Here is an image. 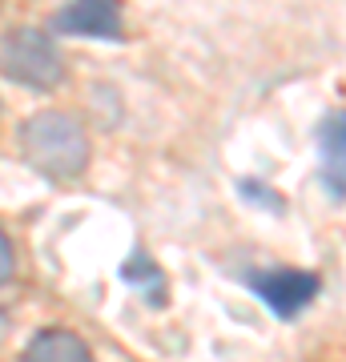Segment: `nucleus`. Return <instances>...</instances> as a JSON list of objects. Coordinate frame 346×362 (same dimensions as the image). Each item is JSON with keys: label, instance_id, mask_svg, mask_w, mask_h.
Masks as SVG:
<instances>
[{"label": "nucleus", "instance_id": "obj_1", "mask_svg": "<svg viewBox=\"0 0 346 362\" xmlns=\"http://www.w3.org/2000/svg\"><path fill=\"white\" fill-rule=\"evenodd\" d=\"M21 153L49 181H73L89 165V137H85L77 117L37 113L21 129Z\"/></svg>", "mask_w": 346, "mask_h": 362}, {"label": "nucleus", "instance_id": "obj_2", "mask_svg": "<svg viewBox=\"0 0 346 362\" xmlns=\"http://www.w3.org/2000/svg\"><path fill=\"white\" fill-rule=\"evenodd\" d=\"M0 73L13 85L45 93L64 81V57L40 28H13L0 37Z\"/></svg>", "mask_w": 346, "mask_h": 362}, {"label": "nucleus", "instance_id": "obj_3", "mask_svg": "<svg viewBox=\"0 0 346 362\" xmlns=\"http://www.w3.org/2000/svg\"><path fill=\"white\" fill-rule=\"evenodd\" d=\"M250 286L258 290V298L266 302L278 318H294L314 302L318 294V278L310 270H262L250 278Z\"/></svg>", "mask_w": 346, "mask_h": 362}, {"label": "nucleus", "instance_id": "obj_4", "mask_svg": "<svg viewBox=\"0 0 346 362\" xmlns=\"http://www.w3.org/2000/svg\"><path fill=\"white\" fill-rule=\"evenodd\" d=\"M52 28L57 33H69V37H121L125 28V13L117 0H69L57 8L52 16Z\"/></svg>", "mask_w": 346, "mask_h": 362}, {"label": "nucleus", "instance_id": "obj_5", "mask_svg": "<svg viewBox=\"0 0 346 362\" xmlns=\"http://www.w3.org/2000/svg\"><path fill=\"white\" fill-rule=\"evenodd\" d=\"M322 181L334 197H346V113H330L318 129Z\"/></svg>", "mask_w": 346, "mask_h": 362}, {"label": "nucleus", "instance_id": "obj_6", "mask_svg": "<svg viewBox=\"0 0 346 362\" xmlns=\"http://www.w3.org/2000/svg\"><path fill=\"white\" fill-rule=\"evenodd\" d=\"M21 362H93V350L85 346L81 334L64 330V326H49V330L33 334Z\"/></svg>", "mask_w": 346, "mask_h": 362}, {"label": "nucleus", "instance_id": "obj_7", "mask_svg": "<svg viewBox=\"0 0 346 362\" xmlns=\"http://www.w3.org/2000/svg\"><path fill=\"white\" fill-rule=\"evenodd\" d=\"M16 270V258H13V242H8V233H4V226H0V286L13 278Z\"/></svg>", "mask_w": 346, "mask_h": 362}, {"label": "nucleus", "instance_id": "obj_8", "mask_svg": "<svg viewBox=\"0 0 346 362\" xmlns=\"http://www.w3.org/2000/svg\"><path fill=\"white\" fill-rule=\"evenodd\" d=\"M0 330H4V318H0Z\"/></svg>", "mask_w": 346, "mask_h": 362}]
</instances>
